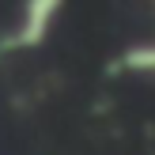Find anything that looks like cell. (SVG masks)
Returning <instances> with one entry per match:
<instances>
[{
    "mask_svg": "<svg viewBox=\"0 0 155 155\" xmlns=\"http://www.w3.org/2000/svg\"><path fill=\"white\" fill-rule=\"evenodd\" d=\"M110 72L125 76H155V42H133L117 53V61L110 64Z\"/></svg>",
    "mask_w": 155,
    "mask_h": 155,
    "instance_id": "obj_2",
    "label": "cell"
},
{
    "mask_svg": "<svg viewBox=\"0 0 155 155\" xmlns=\"http://www.w3.org/2000/svg\"><path fill=\"white\" fill-rule=\"evenodd\" d=\"M57 15H61V0H30V4H23L15 27L8 30V34H0V57H4V53L45 45L49 30L57 27Z\"/></svg>",
    "mask_w": 155,
    "mask_h": 155,
    "instance_id": "obj_1",
    "label": "cell"
}]
</instances>
